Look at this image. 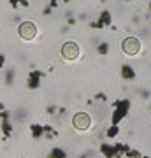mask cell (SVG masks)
<instances>
[{"label":"cell","instance_id":"8992f818","mask_svg":"<svg viewBox=\"0 0 151 158\" xmlns=\"http://www.w3.org/2000/svg\"><path fill=\"white\" fill-rule=\"evenodd\" d=\"M99 149H100V153L106 158H121V156H123V155H118V153L114 151L112 144H107V142H102L100 146H99Z\"/></svg>","mask_w":151,"mask_h":158},{"label":"cell","instance_id":"52a82bcc","mask_svg":"<svg viewBox=\"0 0 151 158\" xmlns=\"http://www.w3.org/2000/svg\"><path fill=\"white\" fill-rule=\"evenodd\" d=\"M97 23L100 25L102 28H104V27H112V16H111V11H107V9L100 11V14H99V19H97Z\"/></svg>","mask_w":151,"mask_h":158},{"label":"cell","instance_id":"cb8c5ba5","mask_svg":"<svg viewBox=\"0 0 151 158\" xmlns=\"http://www.w3.org/2000/svg\"><path fill=\"white\" fill-rule=\"evenodd\" d=\"M9 4L12 6V9H18V7H19V2H18V0H11Z\"/></svg>","mask_w":151,"mask_h":158},{"label":"cell","instance_id":"f546056e","mask_svg":"<svg viewBox=\"0 0 151 158\" xmlns=\"http://www.w3.org/2000/svg\"><path fill=\"white\" fill-rule=\"evenodd\" d=\"M142 158H151V156H142Z\"/></svg>","mask_w":151,"mask_h":158},{"label":"cell","instance_id":"7c38bea8","mask_svg":"<svg viewBox=\"0 0 151 158\" xmlns=\"http://www.w3.org/2000/svg\"><path fill=\"white\" fill-rule=\"evenodd\" d=\"M112 148H114V151H116L118 155H125V153L130 149V146L125 144V142H116V144H112Z\"/></svg>","mask_w":151,"mask_h":158},{"label":"cell","instance_id":"6da1fadb","mask_svg":"<svg viewBox=\"0 0 151 158\" xmlns=\"http://www.w3.org/2000/svg\"><path fill=\"white\" fill-rule=\"evenodd\" d=\"M132 109V100L130 98H118L112 102V114H111V125L120 127V123L128 116Z\"/></svg>","mask_w":151,"mask_h":158},{"label":"cell","instance_id":"7402d4cb","mask_svg":"<svg viewBox=\"0 0 151 158\" xmlns=\"http://www.w3.org/2000/svg\"><path fill=\"white\" fill-rule=\"evenodd\" d=\"M56 113H58V116H63V114L67 113V109H65V107L62 106V107H58V111H56Z\"/></svg>","mask_w":151,"mask_h":158},{"label":"cell","instance_id":"2e32d148","mask_svg":"<svg viewBox=\"0 0 151 158\" xmlns=\"http://www.w3.org/2000/svg\"><path fill=\"white\" fill-rule=\"evenodd\" d=\"M76 23H78V19H76V16H74V12L69 11L67 12V27H74Z\"/></svg>","mask_w":151,"mask_h":158},{"label":"cell","instance_id":"f1b7e54d","mask_svg":"<svg viewBox=\"0 0 151 158\" xmlns=\"http://www.w3.org/2000/svg\"><path fill=\"white\" fill-rule=\"evenodd\" d=\"M148 9H149V11H151V2H149V4H148Z\"/></svg>","mask_w":151,"mask_h":158},{"label":"cell","instance_id":"9a60e30c","mask_svg":"<svg viewBox=\"0 0 151 158\" xmlns=\"http://www.w3.org/2000/svg\"><path fill=\"white\" fill-rule=\"evenodd\" d=\"M125 156H127V158H142V155H141V151H137V149H132V148H130L128 151L125 153Z\"/></svg>","mask_w":151,"mask_h":158},{"label":"cell","instance_id":"30bf717a","mask_svg":"<svg viewBox=\"0 0 151 158\" xmlns=\"http://www.w3.org/2000/svg\"><path fill=\"white\" fill-rule=\"evenodd\" d=\"M30 135L34 137V139H40V137L44 135V128H42V125L40 123H32L30 125Z\"/></svg>","mask_w":151,"mask_h":158},{"label":"cell","instance_id":"44dd1931","mask_svg":"<svg viewBox=\"0 0 151 158\" xmlns=\"http://www.w3.org/2000/svg\"><path fill=\"white\" fill-rule=\"evenodd\" d=\"M51 12H53V9H51L49 6H46L44 9H42V14H44V16H48V14H51Z\"/></svg>","mask_w":151,"mask_h":158},{"label":"cell","instance_id":"8fae6325","mask_svg":"<svg viewBox=\"0 0 151 158\" xmlns=\"http://www.w3.org/2000/svg\"><path fill=\"white\" fill-rule=\"evenodd\" d=\"M14 76H16V70L14 69H7L6 70V77H4V81H6V86H12L14 85Z\"/></svg>","mask_w":151,"mask_h":158},{"label":"cell","instance_id":"4316f807","mask_svg":"<svg viewBox=\"0 0 151 158\" xmlns=\"http://www.w3.org/2000/svg\"><path fill=\"white\" fill-rule=\"evenodd\" d=\"M86 18H88V14H86V12H83V14H79V19H81V21H84Z\"/></svg>","mask_w":151,"mask_h":158},{"label":"cell","instance_id":"277c9868","mask_svg":"<svg viewBox=\"0 0 151 158\" xmlns=\"http://www.w3.org/2000/svg\"><path fill=\"white\" fill-rule=\"evenodd\" d=\"M121 48L125 49V53L134 55V53H137V49H139V40L135 39V37H127V39L123 40Z\"/></svg>","mask_w":151,"mask_h":158},{"label":"cell","instance_id":"484cf974","mask_svg":"<svg viewBox=\"0 0 151 158\" xmlns=\"http://www.w3.org/2000/svg\"><path fill=\"white\" fill-rule=\"evenodd\" d=\"M19 6H23V7H28L30 4H28L27 0H19Z\"/></svg>","mask_w":151,"mask_h":158},{"label":"cell","instance_id":"ac0fdd59","mask_svg":"<svg viewBox=\"0 0 151 158\" xmlns=\"http://www.w3.org/2000/svg\"><path fill=\"white\" fill-rule=\"evenodd\" d=\"M56 111H58V106H55V104H51V106L46 107V113H48V114H55Z\"/></svg>","mask_w":151,"mask_h":158},{"label":"cell","instance_id":"d4e9b609","mask_svg":"<svg viewBox=\"0 0 151 158\" xmlns=\"http://www.w3.org/2000/svg\"><path fill=\"white\" fill-rule=\"evenodd\" d=\"M141 97H142V98H148V97H149V91H141Z\"/></svg>","mask_w":151,"mask_h":158},{"label":"cell","instance_id":"603a6c76","mask_svg":"<svg viewBox=\"0 0 151 158\" xmlns=\"http://www.w3.org/2000/svg\"><path fill=\"white\" fill-rule=\"evenodd\" d=\"M48 6H49L51 9H53V7H58V6H60V2H56V0H51V2L48 4Z\"/></svg>","mask_w":151,"mask_h":158},{"label":"cell","instance_id":"5b68a950","mask_svg":"<svg viewBox=\"0 0 151 158\" xmlns=\"http://www.w3.org/2000/svg\"><path fill=\"white\" fill-rule=\"evenodd\" d=\"M120 74H121V79H125V81H134L135 79V69L130 63H123L120 69Z\"/></svg>","mask_w":151,"mask_h":158},{"label":"cell","instance_id":"7a4b0ae2","mask_svg":"<svg viewBox=\"0 0 151 158\" xmlns=\"http://www.w3.org/2000/svg\"><path fill=\"white\" fill-rule=\"evenodd\" d=\"M42 77H46V74L42 72V70H37V69H34V70H30L27 76V88L28 90H37L40 86V81H42Z\"/></svg>","mask_w":151,"mask_h":158},{"label":"cell","instance_id":"5bb4252c","mask_svg":"<svg viewBox=\"0 0 151 158\" xmlns=\"http://www.w3.org/2000/svg\"><path fill=\"white\" fill-rule=\"evenodd\" d=\"M106 135L109 137V139H114V137H118V135H120V127H116V125H111V127L106 130Z\"/></svg>","mask_w":151,"mask_h":158},{"label":"cell","instance_id":"ba28073f","mask_svg":"<svg viewBox=\"0 0 151 158\" xmlns=\"http://www.w3.org/2000/svg\"><path fill=\"white\" fill-rule=\"evenodd\" d=\"M0 128H2L4 139H9V137L12 135V123H11V119H2V121H0Z\"/></svg>","mask_w":151,"mask_h":158},{"label":"cell","instance_id":"83f0119b","mask_svg":"<svg viewBox=\"0 0 151 158\" xmlns=\"http://www.w3.org/2000/svg\"><path fill=\"white\" fill-rule=\"evenodd\" d=\"M79 158H90V153H83V155H81Z\"/></svg>","mask_w":151,"mask_h":158},{"label":"cell","instance_id":"4fadbf2b","mask_svg":"<svg viewBox=\"0 0 151 158\" xmlns=\"http://www.w3.org/2000/svg\"><path fill=\"white\" fill-rule=\"evenodd\" d=\"M97 53H99V55H107V53H109V42H107V40L99 42V44H97Z\"/></svg>","mask_w":151,"mask_h":158},{"label":"cell","instance_id":"d6986e66","mask_svg":"<svg viewBox=\"0 0 151 158\" xmlns=\"http://www.w3.org/2000/svg\"><path fill=\"white\" fill-rule=\"evenodd\" d=\"M90 28H95V30H102V27L97 21H90Z\"/></svg>","mask_w":151,"mask_h":158},{"label":"cell","instance_id":"e0dca14e","mask_svg":"<svg viewBox=\"0 0 151 158\" xmlns=\"http://www.w3.org/2000/svg\"><path fill=\"white\" fill-rule=\"evenodd\" d=\"M95 100L106 102V100H107V95H106V93H102V91H99V93H95Z\"/></svg>","mask_w":151,"mask_h":158},{"label":"cell","instance_id":"3957f363","mask_svg":"<svg viewBox=\"0 0 151 158\" xmlns=\"http://www.w3.org/2000/svg\"><path fill=\"white\" fill-rule=\"evenodd\" d=\"M35 34H37V28H35L34 23L25 21V23H21V25H19V35H21L23 39H27V40L34 39Z\"/></svg>","mask_w":151,"mask_h":158},{"label":"cell","instance_id":"ffe728a7","mask_svg":"<svg viewBox=\"0 0 151 158\" xmlns=\"http://www.w3.org/2000/svg\"><path fill=\"white\" fill-rule=\"evenodd\" d=\"M4 65H6V56L0 53V72H2V69H4Z\"/></svg>","mask_w":151,"mask_h":158},{"label":"cell","instance_id":"9c48e42d","mask_svg":"<svg viewBox=\"0 0 151 158\" xmlns=\"http://www.w3.org/2000/svg\"><path fill=\"white\" fill-rule=\"evenodd\" d=\"M48 158H67V151L60 146L51 148V151L48 153Z\"/></svg>","mask_w":151,"mask_h":158}]
</instances>
